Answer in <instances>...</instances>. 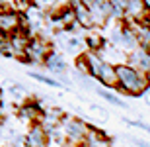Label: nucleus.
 <instances>
[{"mask_svg":"<svg viewBox=\"0 0 150 147\" xmlns=\"http://www.w3.org/2000/svg\"><path fill=\"white\" fill-rule=\"evenodd\" d=\"M117 73V90L125 92V94H133L139 96L150 86V77H146L144 73H140L139 69L131 67L129 63H119L115 65Z\"/></svg>","mask_w":150,"mask_h":147,"instance_id":"f257e3e1","label":"nucleus"},{"mask_svg":"<svg viewBox=\"0 0 150 147\" xmlns=\"http://www.w3.org/2000/svg\"><path fill=\"white\" fill-rule=\"evenodd\" d=\"M86 61H88V73L94 77L98 82H101L103 86H117V73H115V65L107 63L101 59V55L98 51H86L84 53Z\"/></svg>","mask_w":150,"mask_h":147,"instance_id":"f03ea898","label":"nucleus"},{"mask_svg":"<svg viewBox=\"0 0 150 147\" xmlns=\"http://www.w3.org/2000/svg\"><path fill=\"white\" fill-rule=\"evenodd\" d=\"M61 130L67 137V143L70 147H80L88 136V124L82 122L78 118H72V116H62L61 120Z\"/></svg>","mask_w":150,"mask_h":147,"instance_id":"7ed1b4c3","label":"nucleus"},{"mask_svg":"<svg viewBox=\"0 0 150 147\" xmlns=\"http://www.w3.org/2000/svg\"><path fill=\"white\" fill-rule=\"evenodd\" d=\"M51 51H53V47L47 41V37L45 35H35V37H29L23 59L29 63H35V65H41V63H45V59H47V55Z\"/></svg>","mask_w":150,"mask_h":147,"instance_id":"20e7f679","label":"nucleus"},{"mask_svg":"<svg viewBox=\"0 0 150 147\" xmlns=\"http://www.w3.org/2000/svg\"><path fill=\"white\" fill-rule=\"evenodd\" d=\"M82 2L88 6L90 14L94 18V26H101V24H105L107 20L113 18L109 0H82Z\"/></svg>","mask_w":150,"mask_h":147,"instance_id":"39448f33","label":"nucleus"},{"mask_svg":"<svg viewBox=\"0 0 150 147\" xmlns=\"http://www.w3.org/2000/svg\"><path fill=\"white\" fill-rule=\"evenodd\" d=\"M23 26L22 14H18L12 8H2L0 6V34L2 35H10L16 29H20Z\"/></svg>","mask_w":150,"mask_h":147,"instance_id":"423d86ee","label":"nucleus"},{"mask_svg":"<svg viewBox=\"0 0 150 147\" xmlns=\"http://www.w3.org/2000/svg\"><path fill=\"white\" fill-rule=\"evenodd\" d=\"M127 63L131 67L139 69L140 73H144L146 77H150V49L144 47H137V49L127 53Z\"/></svg>","mask_w":150,"mask_h":147,"instance_id":"0eeeda50","label":"nucleus"},{"mask_svg":"<svg viewBox=\"0 0 150 147\" xmlns=\"http://www.w3.org/2000/svg\"><path fill=\"white\" fill-rule=\"evenodd\" d=\"M23 145L25 147H49V137H47V131L43 130V125L35 122V124L29 125L28 133L23 137Z\"/></svg>","mask_w":150,"mask_h":147,"instance_id":"6e6552de","label":"nucleus"},{"mask_svg":"<svg viewBox=\"0 0 150 147\" xmlns=\"http://www.w3.org/2000/svg\"><path fill=\"white\" fill-rule=\"evenodd\" d=\"M146 14H148V10H146V6H144V0H127L125 2V18L123 20L140 22Z\"/></svg>","mask_w":150,"mask_h":147,"instance_id":"1a4fd4ad","label":"nucleus"},{"mask_svg":"<svg viewBox=\"0 0 150 147\" xmlns=\"http://www.w3.org/2000/svg\"><path fill=\"white\" fill-rule=\"evenodd\" d=\"M45 69L49 71V73L53 75H59V77H62V75H67L68 71V65L67 61L62 59V55H59V53H55V51H51L49 55H47V59H45Z\"/></svg>","mask_w":150,"mask_h":147,"instance_id":"9d476101","label":"nucleus"},{"mask_svg":"<svg viewBox=\"0 0 150 147\" xmlns=\"http://www.w3.org/2000/svg\"><path fill=\"white\" fill-rule=\"evenodd\" d=\"M61 120H62L61 110H43L41 112V118H39V124L43 125V130L49 133V131L57 130L61 125Z\"/></svg>","mask_w":150,"mask_h":147,"instance_id":"9b49d317","label":"nucleus"},{"mask_svg":"<svg viewBox=\"0 0 150 147\" xmlns=\"http://www.w3.org/2000/svg\"><path fill=\"white\" fill-rule=\"evenodd\" d=\"M72 10H74V18H76L78 26H82V28H94V18H92L88 6L84 4V2H74Z\"/></svg>","mask_w":150,"mask_h":147,"instance_id":"f8f14e48","label":"nucleus"},{"mask_svg":"<svg viewBox=\"0 0 150 147\" xmlns=\"http://www.w3.org/2000/svg\"><path fill=\"white\" fill-rule=\"evenodd\" d=\"M121 49H125L129 53V51H133L139 47V39H137V34H134V28L131 26V24H123V29H121Z\"/></svg>","mask_w":150,"mask_h":147,"instance_id":"ddd939ff","label":"nucleus"},{"mask_svg":"<svg viewBox=\"0 0 150 147\" xmlns=\"http://www.w3.org/2000/svg\"><path fill=\"white\" fill-rule=\"evenodd\" d=\"M41 112H43V110H41V106H39L37 102H25V104L20 108V118L31 125V124H35V122H39Z\"/></svg>","mask_w":150,"mask_h":147,"instance_id":"4468645a","label":"nucleus"},{"mask_svg":"<svg viewBox=\"0 0 150 147\" xmlns=\"http://www.w3.org/2000/svg\"><path fill=\"white\" fill-rule=\"evenodd\" d=\"M80 147H111V141H109L101 131L90 128L88 136H86V139H84V143Z\"/></svg>","mask_w":150,"mask_h":147,"instance_id":"2eb2a0df","label":"nucleus"},{"mask_svg":"<svg viewBox=\"0 0 150 147\" xmlns=\"http://www.w3.org/2000/svg\"><path fill=\"white\" fill-rule=\"evenodd\" d=\"M134 28V34H137V39H139V47H144L150 49V24L144 22H129Z\"/></svg>","mask_w":150,"mask_h":147,"instance_id":"dca6fc26","label":"nucleus"},{"mask_svg":"<svg viewBox=\"0 0 150 147\" xmlns=\"http://www.w3.org/2000/svg\"><path fill=\"white\" fill-rule=\"evenodd\" d=\"M86 45H88L90 51H100L101 47H103V35L96 34V32L88 34L86 35Z\"/></svg>","mask_w":150,"mask_h":147,"instance_id":"f3484780","label":"nucleus"},{"mask_svg":"<svg viewBox=\"0 0 150 147\" xmlns=\"http://www.w3.org/2000/svg\"><path fill=\"white\" fill-rule=\"evenodd\" d=\"M29 77L33 80H37V82H43V85H49V86H55V88H64V85L62 82H59V80L51 79V77H47V75H41V73H29Z\"/></svg>","mask_w":150,"mask_h":147,"instance_id":"a211bd4d","label":"nucleus"},{"mask_svg":"<svg viewBox=\"0 0 150 147\" xmlns=\"http://www.w3.org/2000/svg\"><path fill=\"white\" fill-rule=\"evenodd\" d=\"M94 90L98 92V94H100V96L103 98L105 102H109V104H113V106H119V108H129V104H125V102H123V100H119V98H115V96L111 94V92L103 90V88H94Z\"/></svg>","mask_w":150,"mask_h":147,"instance_id":"6ab92c4d","label":"nucleus"},{"mask_svg":"<svg viewBox=\"0 0 150 147\" xmlns=\"http://www.w3.org/2000/svg\"><path fill=\"white\" fill-rule=\"evenodd\" d=\"M109 2H111L113 18L123 20V18H125V2H127V0H109Z\"/></svg>","mask_w":150,"mask_h":147,"instance_id":"aec40b11","label":"nucleus"},{"mask_svg":"<svg viewBox=\"0 0 150 147\" xmlns=\"http://www.w3.org/2000/svg\"><path fill=\"white\" fill-rule=\"evenodd\" d=\"M62 43H64V47H67L68 51H76V49H80V45H82V41L78 39V37H68V39H64L62 41Z\"/></svg>","mask_w":150,"mask_h":147,"instance_id":"412c9836","label":"nucleus"},{"mask_svg":"<svg viewBox=\"0 0 150 147\" xmlns=\"http://www.w3.org/2000/svg\"><path fill=\"white\" fill-rule=\"evenodd\" d=\"M76 69H78V73L80 75H90L88 73V61H86V57H78L76 59Z\"/></svg>","mask_w":150,"mask_h":147,"instance_id":"4be33fe9","label":"nucleus"},{"mask_svg":"<svg viewBox=\"0 0 150 147\" xmlns=\"http://www.w3.org/2000/svg\"><path fill=\"white\" fill-rule=\"evenodd\" d=\"M131 128H140V130H144V131H150V125L144 124V122H134V120H125Z\"/></svg>","mask_w":150,"mask_h":147,"instance_id":"5701e85b","label":"nucleus"},{"mask_svg":"<svg viewBox=\"0 0 150 147\" xmlns=\"http://www.w3.org/2000/svg\"><path fill=\"white\" fill-rule=\"evenodd\" d=\"M57 0H33V4L39 6V8H45V6H51V4H55Z\"/></svg>","mask_w":150,"mask_h":147,"instance_id":"b1692460","label":"nucleus"},{"mask_svg":"<svg viewBox=\"0 0 150 147\" xmlns=\"http://www.w3.org/2000/svg\"><path fill=\"white\" fill-rule=\"evenodd\" d=\"M4 47H6V35H2V34H0V53L4 51Z\"/></svg>","mask_w":150,"mask_h":147,"instance_id":"393cba45","label":"nucleus"},{"mask_svg":"<svg viewBox=\"0 0 150 147\" xmlns=\"http://www.w3.org/2000/svg\"><path fill=\"white\" fill-rule=\"evenodd\" d=\"M142 94H146V98H144V102H146V104H148V106H150V86H148V88H146V90H144V92H142Z\"/></svg>","mask_w":150,"mask_h":147,"instance_id":"a878e982","label":"nucleus"},{"mask_svg":"<svg viewBox=\"0 0 150 147\" xmlns=\"http://www.w3.org/2000/svg\"><path fill=\"white\" fill-rule=\"evenodd\" d=\"M144 6H146V10L150 12V0H144Z\"/></svg>","mask_w":150,"mask_h":147,"instance_id":"bb28decb","label":"nucleus"},{"mask_svg":"<svg viewBox=\"0 0 150 147\" xmlns=\"http://www.w3.org/2000/svg\"><path fill=\"white\" fill-rule=\"evenodd\" d=\"M2 102H4V94H2V90H0V106H2Z\"/></svg>","mask_w":150,"mask_h":147,"instance_id":"cd10ccee","label":"nucleus"},{"mask_svg":"<svg viewBox=\"0 0 150 147\" xmlns=\"http://www.w3.org/2000/svg\"><path fill=\"white\" fill-rule=\"evenodd\" d=\"M62 147H70V145H68V143H67V145H62Z\"/></svg>","mask_w":150,"mask_h":147,"instance_id":"c85d7f7f","label":"nucleus"},{"mask_svg":"<svg viewBox=\"0 0 150 147\" xmlns=\"http://www.w3.org/2000/svg\"><path fill=\"white\" fill-rule=\"evenodd\" d=\"M2 2H4V0H0V6H2Z\"/></svg>","mask_w":150,"mask_h":147,"instance_id":"c756f323","label":"nucleus"}]
</instances>
